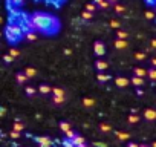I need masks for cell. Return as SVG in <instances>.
I'll list each match as a JSON object with an SVG mask.
<instances>
[{
  "label": "cell",
  "mask_w": 156,
  "mask_h": 147,
  "mask_svg": "<svg viewBox=\"0 0 156 147\" xmlns=\"http://www.w3.org/2000/svg\"><path fill=\"white\" fill-rule=\"evenodd\" d=\"M133 75L144 78L145 75H148V70H145V69H142V67H135V69H133Z\"/></svg>",
  "instance_id": "52a82bcc"
},
{
  "label": "cell",
  "mask_w": 156,
  "mask_h": 147,
  "mask_svg": "<svg viewBox=\"0 0 156 147\" xmlns=\"http://www.w3.org/2000/svg\"><path fill=\"white\" fill-rule=\"evenodd\" d=\"M116 35H118V38H119V40H126V38L129 37V35H127V32H126V31H121V29H118Z\"/></svg>",
  "instance_id": "484cf974"
},
{
  "label": "cell",
  "mask_w": 156,
  "mask_h": 147,
  "mask_svg": "<svg viewBox=\"0 0 156 147\" xmlns=\"http://www.w3.org/2000/svg\"><path fill=\"white\" fill-rule=\"evenodd\" d=\"M151 147H156V141H153V142H151Z\"/></svg>",
  "instance_id": "816d5d0a"
},
{
  "label": "cell",
  "mask_w": 156,
  "mask_h": 147,
  "mask_svg": "<svg viewBox=\"0 0 156 147\" xmlns=\"http://www.w3.org/2000/svg\"><path fill=\"white\" fill-rule=\"evenodd\" d=\"M100 130H101V132H104V133H107V132H110V130H112V127H110L107 123H101V124H100Z\"/></svg>",
  "instance_id": "603a6c76"
},
{
  "label": "cell",
  "mask_w": 156,
  "mask_h": 147,
  "mask_svg": "<svg viewBox=\"0 0 156 147\" xmlns=\"http://www.w3.org/2000/svg\"><path fill=\"white\" fill-rule=\"evenodd\" d=\"M154 13H156V11H154Z\"/></svg>",
  "instance_id": "db71d44e"
},
{
  "label": "cell",
  "mask_w": 156,
  "mask_h": 147,
  "mask_svg": "<svg viewBox=\"0 0 156 147\" xmlns=\"http://www.w3.org/2000/svg\"><path fill=\"white\" fill-rule=\"evenodd\" d=\"M95 9H97V8H95V5H94V3H87V5H86V11H89V13H94Z\"/></svg>",
  "instance_id": "e575fe53"
},
{
  "label": "cell",
  "mask_w": 156,
  "mask_h": 147,
  "mask_svg": "<svg viewBox=\"0 0 156 147\" xmlns=\"http://www.w3.org/2000/svg\"><path fill=\"white\" fill-rule=\"evenodd\" d=\"M25 74L28 75V78H32V77L37 75V69H34V67H26V69H25Z\"/></svg>",
  "instance_id": "4fadbf2b"
},
{
  "label": "cell",
  "mask_w": 156,
  "mask_h": 147,
  "mask_svg": "<svg viewBox=\"0 0 156 147\" xmlns=\"http://www.w3.org/2000/svg\"><path fill=\"white\" fill-rule=\"evenodd\" d=\"M94 145H95V147H106V144H103V142H95Z\"/></svg>",
  "instance_id": "ee69618b"
},
{
  "label": "cell",
  "mask_w": 156,
  "mask_h": 147,
  "mask_svg": "<svg viewBox=\"0 0 156 147\" xmlns=\"http://www.w3.org/2000/svg\"><path fill=\"white\" fill-rule=\"evenodd\" d=\"M34 141L40 144V147H51L52 141L49 139V136H34Z\"/></svg>",
  "instance_id": "3957f363"
},
{
  "label": "cell",
  "mask_w": 156,
  "mask_h": 147,
  "mask_svg": "<svg viewBox=\"0 0 156 147\" xmlns=\"http://www.w3.org/2000/svg\"><path fill=\"white\" fill-rule=\"evenodd\" d=\"M110 28H116V29H119V26H121V23L119 22H116V20H110Z\"/></svg>",
  "instance_id": "1f68e13d"
},
{
  "label": "cell",
  "mask_w": 156,
  "mask_h": 147,
  "mask_svg": "<svg viewBox=\"0 0 156 147\" xmlns=\"http://www.w3.org/2000/svg\"><path fill=\"white\" fill-rule=\"evenodd\" d=\"M9 55H11V57H19L20 52H19L17 49H9Z\"/></svg>",
  "instance_id": "8d00e7d4"
},
{
  "label": "cell",
  "mask_w": 156,
  "mask_h": 147,
  "mask_svg": "<svg viewBox=\"0 0 156 147\" xmlns=\"http://www.w3.org/2000/svg\"><path fill=\"white\" fill-rule=\"evenodd\" d=\"M70 52H72V51H70V49H67V48H66V49H64V54H66V55H70Z\"/></svg>",
  "instance_id": "7dc6e473"
},
{
  "label": "cell",
  "mask_w": 156,
  "mask_h": 147,
  "mask_svg": "<svg viewBox=\"0 0 156 147\" xmlns=\"http://www.w3.org/2000/svg\"><path fill=\"white\" fill-rule=\"evenodd\" d=\"M81 17H83L84 20H87V19H92V13H89V11H84V13L81 14Z\"/></svg>",
  "instance_id": "d590c367"
},
{
  "label": "cell",
  "mask_w": 156,
  "mask_h": 147,
  "mask_svg": "<svg viewBox=\"0 0 156 147\" xmlns=\"http://www.w3.org/2000/svg\"><path fill=\"white\" fill-rule=\"evenodd\" d=\"M97 78H98V81H101V83H106L107 80H110V75H107V74H97Z\"/></svg>",
  "instance_id": "e0dca14e"
},
{
  "label": "cell",
  "mask_w": 156,
  "mask_h": 147,
  "mask_svg": "<svg viewBox=\"0 0 156 147\" xmlns=\"http://www.w3.org/2000/svg\"><path fill=\"white\" fill-rule=\"evenodd\" d=\"M5 113H6V109H5V107H2V109H0V115L5 117Z\"/></svg>",
  "instance_id": "f6af8a7d"
},
{
  "label": "cell",
  "mask_w": 156,
  "mask_h": 147,
  "mask_svg": "<svg viewBox=\"0 0 156 147\" xmlns=\"http://www.w3.org/2000/svg\"><path fill=\"white\" fill-rule=\"evenodd\" d=\"M141 144H136V142H129L127 144V147H139Z\"/></svg>",
  "instance_id": "60d3db41"
},
{
  "label": "cell",
  "mask_w": 156,
  "mask_h": 147,
  "mask_svg": "<svg viewBox=\"0 0 156 147\" xmlns=\"http://www.w3.org/2000/svg\"><path fill=\"white\" fill-rule=\"evenodd\" d=\"M3 61L5 63H12L14 61V57H11L9 54H6V55H3Z\"/></svg>",
  "instance_id": "d6a6232c"
},
{
  "label": "cell",
  "mask_w": 156,
  "mask_h": 147,
  "mask_svg": "<svg viewBox=\"0 0 156 147\" xmlns=\"http://www.w3.org/2000/svg\"><path fill=\"white\" fill-rule=\"evenodd\" d=\"M63 145H64V147H76V145L73 144V141H72V139H67V138L63 141Z\"/></svg>",
  "instance_id": "f1b7e54d"
},
{
  "label": "cell",
  "mask_w": 156,
  "mask_h": 147,
  "mask_svg": "<svg viewBox=\"0 0 156 147\" xmlns=\"http://www.w3.org/2000/svg\"><path fill=\"white\" fill-rule=\"evenodd\" d=\"M144 16H145V19H148V20H153V19H154V13H153V11H145Z\"/></svg>",
  "instance_id": "4dcf8cb0"
},
{
  "label": "cell",
  "mask_w": 156,
  "mask_h": 147,
  "mask_svg": "<svg viewBox=\"0 0 156 147\" xmlns=\"http://www.w3.org/2000/svg\"><path fill=\"white\" fill-rule=\"evenodd\" d=\"M94 52H95L98 57L104 55V52H106V49H104V45H103L101 41H95V45H94Z\"/></svg>",
  "instance_id": "277c9868"
},
{
  "label": "cell",
  "mask_w": 156,
  "mask_h": 147,
  "mask_svg": "<svg viewBox=\"0 0 156 147\" xmlns=\"http://www.w3.org/2000/svg\"><path fill=\"white\" fill-rule=\"evenodd\" d=\"M144 118L147 121H154L156 120V110L154 109H145L144 110Z\"/></svg>",
  "instance_id": "5b68a950"
},
{
  "label": "cell",
  "mask_w": 156,
  "mask_h": 147,
  "mask_svg": "<svg viewBox=\"0 0 156 147\" xmlns=\"http://www.w3.org/2000/svg\"><path fill=\"white\" fill-rule=\"evenodd\" d=\"M60 129L66 133V132H69V130H70V124H69L67 121H61V123H60Z\"/></svg>",
  "instance_id": "7402d4cb"
},
{
  "label": "cell",
  "mask_w": 156,
  "mask_h": 147,
  "mask_svg": "<svg viewBox=\"0 0 156 147\" xmlns=\"http://www.w3.org/2000/svg\"><path fill=\"white\" fill-rule=\"evenodd\" d=\"M72 141H73V144H75L76 147H80V145H83V144H86V141H84V138H83V136H81L80 133H78V135H76V136H75V138H73Z\"/></svg>",
  "instance_id": "9c48e42d"
},
{
  "label": "cell",
  "mask_w": 156,
  "mask_h": 147,
  "mask_svg": "<svg viewBox=\"0 0 156 147\" xmlns=\"http://www.w3.org/2000/svg\"><path fill=\"white\" fill-rule=\"evenodd\" d=\"M52 97H64V91L61 88H52Z\"/></svg>",
  "instance_id": "2e32d148"
},
{
  "label": "cell",
  "mask_w": 156,
  "mask_h": 147,
  "mask_svg": "<svg viewBox=\"0 0 156 147\" xmlns=\"http://www.w3.org/2000/svg\"><path fill=\"white\" fill-rule=\"evenodd\" d=\"M26 94L31 97V95H34V94H35V89H34V88H31V86H28V88H26Z\"/></svg>",
  "instance_id": "74e56055"
},
{
  "label": "cell",
  "mask_w": 156,
  "mask_h": 147,
  "mask_svg": "<svg viewBox=\"0 0 156 147\" xmlns=\"http://www.w3.org/2000/svg\"><path fill=\"white\" fill-rule=\"evenodd\" d=\"M76 135H78V133H76V132H73L72 129H70L69 132H66V138H67V139H73Z\"/></svg>",
  "instance_id": "83f0119b"
},
{
  "label": "cell",
  "mask_w": 156,
  "mask_h": 147,
  "mask_svg": "<svg viewBox=\"0 0 156 147\" xmlns=\"http://www.w3.org/2000/svg\"><path fill=\"white\" fill-rule=\"evenodd\" d=\"M5 37H6V40H8L9 43L14 45V43L20 41L22 38H25V32H23V29H22L20 25H17V23H9V25L5 26Z\"/></svg>",
  "instance_id": "7a4b0ae2"
},
{
  "label": "cell",
  "mask_w": 156,
  "mask_h": 147,
  "mask_svg": "<svg viewBox=\"0 0 156 147\" xmlns=\"http://www.w3.org/2000/svg\"><path fill=\"white\" fill-rule=\"evenodd\" d=\"M151 48H153V49H156V38H153V40H151Z\"/></svg>",
  "instance_id": "bcb514c9"
},
{
  "label": "cell",
  "mask_w": 156,
  "mask_h": 147,
  "mask_svg": "<svg viewBox=\"0 0 156 147\" xmlns=\"http://www.w3.org/2000/svg\"><path fill=\"white\" fill-rule=\"evenodd\" d=\"M116 2L118 0H109V3H115V5H116Z\"/></svg>",
  "instance_id": "681fc988"
},
{
  "label": "cell",
  "mask_w": 156,
  "mask_h": 147,
  "mask_svg": "<svg viewBox=\"0 0 156 147\" xmlns=\"http://www.w3.org/2000/svg\"><path fill=\"white\" fill-rule=\"evenodd\" d=\"M150 64H151V67H156V57L150 60Z\"/></svg>",
  "instance_id": "ab89813d"
},
{
  "label": "cell",
  "mask_w": 156,
  "mask_h": 147,
  "mask_svg": "<svg viewBox=\"0 0 156 147\" xmlns=\"http://www.w3.org/2000/svg\"><path fill=\"white\" fill-rule=\"evenodd\" d=\"M38 89H40V92H41V94H44V95H46V94H49V92H52V88H51L49 84H40V88H38Z\"/></svg>",
  "instance_id": "ac0fdd59"
},
{
  "label": "cell",
  "mask_w": 156,
  "mask_h": 147,
  "mask_svg": "<svg viewBox=\"0 0 156 147\" xmlns=\"http://www.w3.org/2000/svg\"><path fill=\"white\" fill-rule=\"evenodd\" d=\"M83 104H84L86 107H92V106L95 104V100H94V98H90V97H87V98H83Z\"/></svg>",
  "instance_id": "d6986e66"
},
{
  "label": "cell",
  "mask_w": 156,
  "mask_h": 147,
  "mask_svg": "<svg viewBox=\"0 0 156 147\" xmlns=\"http://www.w3.org/2000/svg\"><path fill=\"white\" fill-rule=\"evenodd\" d=\"M94 2H95V3H97V5H100V3H101V2H104V0H94Z\"/></svg>",
  "instance_id": "c3c4849f"
},
{
  "label": "cell",
  "mask_w": 156,
  "mask_h": 147,
  "mask_svg": "<svg viewBox=\"0 0 156 147\" xmlns=\"http://www.w3.org/2000/svg\"><path fill=\"white\" fill-rule=\"evenodd\" d=\"M145 3H148V5H156V0H145Z\"/></svg>",
  "instance_id": "7bdbcfd3"
},
{
  "label": "cell",
  "mask_w": 156,
  "mask_h": 147,
  "mask_svg": "<svg viewBox=\"0 0 156 147\" xmlns=\"http://www.w3.org/2000/svg\"><path fill=\"white\" fill-rule=\"evenodd\" d=\"M115 135H116V138H118V139H121V141H126V139H129V138H130V135H129V133H126V132H119V130H116V132H115Z\"/></svg>",
  "instance_id": "7c38bea8"
},
{
  "label": "cell",
  "mask_w": 156,
  "mask_h": 147,
  "mask_svg": "<svg viewBox=\"0 0 156 147\" xmlns=\"http://www.w3.org/2000/svg\"><path fill=\"white\" fill-rule=\"evenodd\" d=\"M11 2H12V5H22L23 0H11Z\"/></svg>",
  "instance_id": "b9f144b4"
},
{
  "label": "cell",
  "mask_w": 156,
  "mask_h": 147,
  "mask_svg": "<svg viewBox=\"0 0 156 147\" xmlns=\"http://www.w3.org/2000/svg\"><path fill=\"white\" fill-rule=\"evenodd\" d=\"M109 5H110V3H109V0H104V2H101L98 6H100V8H107Z\"/></svg>",
  "instance_id": "f35d334b"
},
{
  "label": "cell",
  "mask_w": 156,
  "mask_h": 147,
  "mask_svg": "<svg viewBox=\"0 0 156 147\" xmlns=\"http://www.w3.org/2000/svg\"><path fill=\"white\" fill-rule=\"evenodd\" d=\"M130 81H132V84H135V86H142V84H144V78H141V77H135V75L132 77Z\"/></svg>",
  "instance_id": "9a60e30c"
},
{
  "label": "cell",
  "mask_w": 156,
  "mask_h": 147,
  "mask_svg": "<svg viewBox=\"0 0 156 147\" xmlns=\"http://www.w3.org/2000/svg\"><path fill=\"white\" fill-rule=\"evenodd\" d=\"M25 40H28V41H34V40H37V34H35V31L26 32V34H25Z\"/></svg>",
  "instance_id": "5bb4252c"
},
{
  "label": "cell",
  "mask_w": 156,
  "mask_h": 147,
  "mask_svg": "<svg viewBox=\"0 0 156 147\" xmlns=\"http://www.w3.org/2000/svg\"><path fill=\"white\" fill-rule=\"evenodd\" d=\"M150 80H156V67H150L148 69V75H147Z\"/></svg>",
  "instance_id": "cb8c5ba5"
},
{
  "label": "cell",
  "mask_w": 156,
  "mask_h": 147,
  "mask_svg": "<svg viewBox=\"0 0 156 147\" xmlns=\"http://www.w3.org/2000/svg\"><path fill=\"white\" fill-rule=\"evenodd\" d=\"M127 46H129V45H127L126 40H119V38L115 40V48H116V49H127Z\"/></svg>",
  "instance_id": "30bf717a"
},
{
  "label": "cell",
  "mask_w": 156,
  "mask_h": 147,
  "mask_svg": "<svg viewBox=\"0 0 156 147\" xmlns=\"http://www.w3.org/2000/svg\"><path fill=\"white\" fill-rule=\"evenodd\" d=\"M80 147H89V145H87V144H83V145H80Z\"/></svg>",
  "instance_id": "f5cc1de1"
},
{
  "label": "cell",
  "mask_w": 156,
  "mask_h": 147,
  "mask_svg": "<svg viewBox=\"0 0 156 147\" xmlns=\"http://www.w3.org/2000/svg\"><path fill=\"white\" fill-rule=\"evenodd\" d=\"M139 147H151V145H147V144H141Z\"/></svg>",
  "instance_id": "f907efd6"
},
{
  "label": "cell",
  "mask_w": 156,
  "mask_h": 147,
  "mask_svg": "<svg viewBox=\"0 0 156 147\" xmlns=\"http://www.w3.org/2000/svg\"><path fill=\"white\" fill-rule=\"evenodd\" d=\"M29 19L35 25V29L43 34H55L60 28L57 17H54L52 14H48V13L37 11V13H32L29 16Z\"/></svg>",
  "instance_id": "6da1fadb"
},
{
  "label": "cell",
  "mask_w": 156,
  "mask_h": 147,
  "mask_svg": "<svg viewBox=\"0 0 156 147\" xmlns=\"http://www.w3.org/2000/svg\"><path fill=\"white\" fill-rule=\"evenodd\" d=\"M115 11L119 13V14H122V13H126V8H124L122 5H118V3H116V5H115Z\"/></svg>",
  "instance_id": "f546056e"
},
{
  "label": "cell",
  "mask_w": 156,
  "mask_h": 147,
  "mask_svg": "<svg viewBox=\"0 0 156 147\" xmlns=\"http://www.w3.org/2000/svg\"><path fill=\"white\" fill-rule=\"evenodd\" d=\"M25 129V124L23 123H20V121H16L14 124H12V130H17V132H22Z\"/></svg>",
  "instance_id": "44dd1931"
},
{
  "label": "cell",
  "mask_w": 156,
  "mask_h": 147,
  "mask_svg": "<svg viewBox=\"0 0 156 147\" xmlns=\"http://www.w3.org/2000/svg\"><path fill=\"white\" fill-rule=\"evenodd\" d=\"M64 97H52V103L54 104H63L64 103Z\"/></svg>",
  "instance_id": "d4e9b609"
},
{
  "label": "cell",
  "mask_w": 156,
  "mask_h": 147,
  "mask_svg": "<svg viewBox=\"0 0 156 147\" xmlns=\"http://www.w3.org/2000/svg\"><path fill=\"white\" fill-rule=\"evenodd\" d=\"M95 67H97L98 70H106V69H107V63H106L104 60H98V61L95 63Z\"/></svg>",
  "instance_id": "8fae6325"
},
{
  "label": "cell",
  "mask_w": 156,
  "mask_h": 147,
  "mask_svg": "<svg viewBox=\"0 0 156 147\" xmlns=\"http://www.w3.org/2000/svg\"><path fill=\"white\" fill-rule=\"evenodd\" d=\"M127 121H129L130 124H136V123L139 121V117H138L136 113H130V115H129V118H127Z\"/></svg>",
  "instance_id": "ffe728a7"
},
{
  "label": "cell",
  "mask_w": 156,
  "mask_h": 147,
  "mask_svg": "<svg viewBox=\"0 0 156 147\" xmlns=\"http://www.w3.org/2000/svg\"><path fill=\"white\" fill-rule=\"evenodd\" d=\"M9 136L14 138V139H17V138H20V132H17V130H11V132H9Z\"/></svg>",
  "instance_id": "836d02e7"
},
{
  "label": "cell",
  "mask_w": 156,
  "mask_h": 147,
  "mask_svg": "<svg viewBox=\"0 0 156 147\" xmlns=\"http://www.w3.org/2000/svg\"><path fill=\"white\" fill-rule=\"evenodd\" d=\"M16 80L20 83V84H23V83H26V80H28V75L25 72H17L16 74Z\"/></svg>",
  "instance_id": "ba28073f"
},
{
  "label": "cell",
  "mask_w": 156,
  "mask_h": 147,
  "mask_svg": "<svg viewBox=\"0 0 156 147\" xmlns=\"http://www.w3.org/2000/svg\"><path fill=\"white\" fill-rule=\"evenodd\" d=\"M147 58V55L144 54V52H136L135 54V60H138V61H142V60H145Z\"/></svg>",
  "instance_id": "4316f807"
},
{
  "label": "cell",
  "mask_w": 156,
  "mask_h": 147,
  "mask_svg": "<svg viewBox=\"0 0 156 147\" xmlns=\"http://www.w3.org/2000/svg\"><path fill=\"white\" fill-rule=\"evenodd\" d=\"M129 83H130V81H129L126 77H116V78H115V84H116L118 88H127Z\"/></svg>",
  "instance_id": "8992f818"
}]
</instances>
